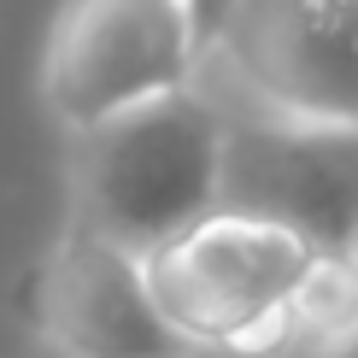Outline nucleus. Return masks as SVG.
I'll return each instance as SVG.
<instances>
[{
  "instance_id": "obj_8",
  "label": "nucleus",
  "mask_w": 358,
  "mask_h": 358,
  "mask_svg": "<svg viewBox=\"0 0 358 358\" xmlns=\"http://www.w3.org/2000/svg\"><path fill=\"white\" fill-rule=\"evenodd\" d=\"M194 6V24H200V36H206V48H212V36L223 29V18H229L235 6H241V0H188Z\"/></svg>"
},
{
  "instance_id": "obj_9",
  "label": "nucleus",
  "mask_w": 358,
  "mask_h": 358,
  "mask_svg": "<svg viewBox=\"0 0 358 358\" xmlns=\"http://www.w3.org/2000/svg\"><path fill=\"white\" fill-rule=\"evenodd\" d=\"M311 358H358V329H352V335H341L335 347H323V352H311Z\"/></svg>"
},
{
  "instance_id": "obj_1",
  "label": "nucleus",
  "mask_w": 358,
  "mask_h": 358,
  "mask_svg": "<svg viewBox=\"0 0 358 358\" xmlns=\"http://www.w3.org/2000/svg\"><path fill=\"white\" fill-rule=\"evenodd\" d=\"M65 141V217L112 235L141 259L223 206L229 112L200 83Z\"/></svg>"
},
{
  "instance_id": "obj_2",
  "label": "nucleus",
  "mask_w": 358,
  "mask_h": 358,
  "mask_svg": "<svg viewBox=\"0 0 358 358\" xmlns=\"http://www.w3.org/2000/svg\"><path fill=\"white\" fill-rule=\"evenodd\" d=\"M311 252L317 247L306 235L217 206L171 247L147 252V282H153L159 311L194 341V352L288 358L294 288Z\"/></svg>"
},
{
  "instance_id": "obj_4",
  "label": "nucleus",
  "mask_w": 358,
  "mask_h": 358,
  "mask_svg": "<svg viewBox=\"0 0 358 358\" xmlns=\"http://www.w3.org/2000/svg\"><path fill=\"white\" fill-rule=\"evenodd\" d=\"M206 36L188 0H59L41 41V106L65 136L200 83Z\"/></svg>"
},
{
  "instance_id": "obj_7",
  "label": "nucleus",
  "mask_w": 358,
  "mask_h": 358,
  "mask_svg": "<svg viewBox=\"0 0 358 358\" xmlns=\"http://www.w3.org/2000/svg\"><path fill=\"white\" fill-rule=\"evenodd\" d=\"M358 329V264L352 252H311L300 288H294V341L288 358H311Z\"/></svg>"
},
{
  "instance_id": "obj_10",
  "label": "nucleus",
  "mask_w": 358,
  "mask_h": 358,
  "mask_svg": "<svg viewBox=\"0 0 358 358\" xmlns=\"http://www.w3.org/2000/svg\"><path fill=\"white\" fill-rule=\"evenodd\" d=\"M347 252H352V264H358V241H352V247H347Z\"/></svg>"
},
{
  "instance_id": "obj_6",
  "label": "nucleus",
  "mask_w": 358,
  "mask_h": 358,
  "mask_svg": "<svg viewBox=\"0 0 358 358\" xmlns=\"http://www.w3.org/2000/svg\"><path fill=\"white\" fill-rule=\"evenodd\" d=\"M223 206L271 217L323 252L358 241V129L229 117Z\"/></svg>"
},
{
  "instance_id": "obj_5",
  "label": "nucleus",
  "mask_w": 358,
  "mask_h": 358,
  "mask_svg": "<svg viewBox=\"0 0 358 358\" xmlns=\"http://www.w3.org/2000/svg\"><path fill=\"white\" fill-rule=\"evenodd\" d=\"M36 329L59 358H200L159 311L147 259L65 217L36 264Z\"/></svg>"
},
{
  "instance_id": "obj_3",
  "label": "nucleus",
  "mask_w": 358,
  "mask_h": 358,
  "mask_svg": "<svg viewBox=\"0 0 358 358\" xmlns=\"http://www.w3.org/2000/svg\"><path fill=\"white\" fill-rule=\"evenodd\" d=\"M200 88L229 117L358 129V0H241L206 48Z\"/></svg>"
}]
</instances>
